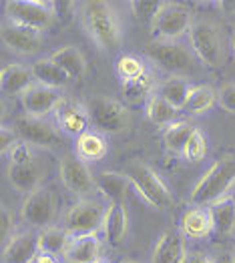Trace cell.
<instances>
[{
  "mask_svg": "<svg viewBox=\"0 0 235 263\" xmlns=\"http://www.w3.org/2000/svg\"><path fill=\"white\" fill-rule=\"evenodd\" d=\"M83 22L88 32V36L97 43L99 48L113 52L121 46L123 34H121V24L115 8L109 2L93 0L83 4Z\"/></svg>",
  "mask_w": 235,
  "mask_h": 263,
  "instance_id": "cell-1",
  "label": "cell"
},
{
  "mask_svg": "<svg viewBox=\"0 0 235 263\" xmlns=\"http://www.w3.org/2000/svg\"><path fill=\"white\" fill-rule=\"evenodd\" d=\"M235 187V157L219 159L209 167V171L201 177L191 193L193 207H207L215 201L227 197Z\"/></svg>",
  "mask_w": 235,
  "mask_h": 263,
  "instance_id": "cell-2",
  "label": "cell"
},
{
  "mask_svg": "<svg viewBox=\"0 0 235 263\" xmlns=\"http://www.w3.org/2000/svg\"><path fill=\"white\" fill-rule=\"evenodd\" d=\"M125 175L129 177L131 185L141 193V197L145 199L149 205L157 207V209H169L173 205V197L169 189H167V185L161 181V177L157 175L149 165L133 161L127 165Z\"/></svg>",
  "mask_w": 235,
  "mask_h": 263,
  "instance_id": "cell-3",
  "label": "cell"
},
{
  "mask_svg": "<svg viewBox=\"0 0 235 263\" xmlns=\"http://www.w3.org/2000/svg\"><path fill=\"white\" fill-rule=\"evenodd\" d=\"M91 125L101 133H115L125 131L129 123V112L125 109L123 103H119L117 99H111L105 95H93L88 97V101L85 103Z\"/></svg>",
  "mask_w": 235,
  "mask_h": 263,
  "instance_id": "cell-4",
  "label": "cell"
},
{
  "mask_svg": "<svg viewBox=\"0 0 235 263\" xmlns=\"http://www.w3.org/2000/svg\"><path fill=\"white\" fill-rule=\"evenodd\" d=\"M189 41L199 61L209 68H219L225 63V44L213 22L197 21L189 30Z\"/></svg>",
  "mask_w": 235,
  "mask_h": 263,
  "instance_id": "cell-5",
  "label": "cell"
},
{
  "mask_svg": "<svg viewBox=\"0 0 235 263\" xmlns=\"http://www.w3.org/2000/svg\"><path fill=\"white\" fill-rule=\"evenodd\" d=\"M4 12L10 22L30 26L34 30H46L55 24L57 4L44 0H8L4 2Z\"/></svg>",
  "mask_w": 235,
  "mask_h": 263,
  "instance_id": "cell-6",
  "label": "cell"
},
{
  "mask_svg": "<svg viewBox=\"0 0 235 263\" xmlns=\"http://www.w3.org/2000/svg\"><path fill=\"white\" fill-rule=\"evenodd\" d=\"M145 52L153 63L171 72V77H179L193 68V57L189 48L177 41H153L147 44Z\"/></svg>",
  "mask_w": 235,
  "mask_h": 263,
  "instance_id": "cell-7",
  "label": "cell"
},
{
  "mask_svg": "<svg viewBox=\"0 0 235 263\" xmlns=\"http://www.w3.org/2000/svg\"><path fill=\"white\" fill-rule=\"evenodd\" d=\"M105 215H107V209L99 201L81 199L79 203H75L70 207V211L64 217L66 231L73 237H77V235H95L103 227Z\"/></svg>",
  "mask_w": 235,
  "mask_h": 263,
  "instance_id": "cell-8",
  "label": "cell"
},
{
  "mask_svg": "<svg viewBox=\"0 0 235 263\" xmlns=\"http://www.w3.org/2000/svg\"><path fill=\"white\" fill-rule=\"evenodd\" d=\"M193 24L195 22H193V14L189 8L181 4L165 2L163 10L157 14L155 22L151 24V30L157 36V41H177L185 32L191 30Z\"/></svg>",
  "mask_w": 235,
  "mask_h": 263,
  "instance_id": "cell-9",
  "label": "cell"
},
{
  "mask_svg": "<svg viewBox=\"0 0 235 263\" xmlns=\"http://www.w3.org/2000/svg\"><path fill=\"white\" fill-rule=\"evenodd\" d=\"M59 175L64 187L77 197L86 199L97 191V179L88 171L85 161L77 155H64L59 165Z\"/></svg>",
  "mask_w": 235,
  "mask_h": 263,
  "instance_id": "cell-10",
  "label": "cell"
},
{
  "mask_svg": "<svg viewBox=\"0 0 235 263\" xmlns=\"http://www.w3.org/2000/svg\"><path fill=\"white\" fill-rule=\"evenodd\" d=\"M57 215V197L52 191L41 187L39 191L26 195L22 203V219L32 227H50V223Z\"/></svg>",
  "mask_w": 235,
  "mask_h": 263,
  "instance_id": "cell-11",
  "label": "cell"
},
{
  "mask_svg": "<svg viewBox=\"0 0 235 263\" xmlns=\"http://www.w3.org/2000/svg\"><path fill=\"white\" fill-rule=\"evenodd\" d=\"M14 129L19 133L22 143L30 145V147H43V149H50L55 145H59L61 135L59 131L44 119H37V117H28L22 115L14 121Z\"/></svg>",
  "mask_w": 235,
  "mask_h": 263,
  "instance_id": "cell-12",
  "label": "cell"
},
{
  "mask_svg": "<svg viewBox=\"0 0 235 263\" xmlns=\"http://www.w3.org/2000/svg\"><path fill=\"white\" fill-rule=\"evenodd\" d=\"M2 43L16 54H34L43 46V34L41 30L8 21L2 26Z\"/></svg>",
  "mask_w": 235,
  "mask_h": 263,
  "instance_id": "cell-13",
  "label": "cell"
},
{
  "mask_svg": "<svg viewBox=\"0 0 235 263\" xmlns=\"http://www.w3.org/2000/svg\"><path fill=\"white\" fill-rule=\"evenodd\" d=\"M22 107H24V115L28 117H37V119H44L46 115L55 112L59 109V105L63 103V97L57 88H48L44 85L34 83L21 97Z\"/></svg>",
  "mask_w": 235,
  "mask_h": 263,
  "instance_id": "cell-14",
  "label": "cell"
},
{
  "mask_svg": "<svg viewBox=\"0 0 235 263\" xmlns=\"http://www.w3.org/2000/svg\"><path fill=\"white\" fill-rule=\"evenodd\" d=\"M187 257L189 255L185 249V235L177 229H167L155 243L151 263H185Z\"/></svg>",
  "mask_w": 235,
  "mask_h": 263,
  "instance_id": "cell-15",
  "label": "cell"
},
{
  "mask_svg": "<svg viewBox=\"0 0 235 263\" xmlns=\"http://www.w3.org/2000/svg\"><path fill=\"white\" fill-rule=\"evenodd\" d=\"M39 253V233L22 231L4 245L2 263H34Z\"/></svg>",
  "mask_w": 235,
  "mask_h": 263,
  "instance_id": "cell-16",
  "label": "cell"
},
{
  "mask_svg": "<svg viewBox=\"0 0 235 263\" xmlns=\"http://www.w3.org/2000/svg\"><path fill=\"white\" fill-rule=\"evenodd\" d=\"M6 175L10 185L24 195H30L34 191L41 189V181H43V167L37 161L30 163H8Z\"/></svg>",
  "mask_w": 235,
  "mask_h": 263,
  "instance_id": "cell-17",
  "label": "cell"
},
{
  "mask_svg": "<svg viewBox=\"0 0 235 263\" xmlns=\"http://www.w3.org/2000/svg\"><path fill=\"white\" fill-rule=\"evenodd\" d=\"M55 115H57V125L61 127V131L75 135V137H81L83 133H86L91 125L85 105H79L68 99H63V103L55 110Z\"/></svg>",
  "mask_w": 235,
  "mask_h": 263,
  "instance_id": "cell-18",
  "label": "cell"
},
{
  "mask_svg": "<svg viewBox=\"0 0 235 263\" xmlns=\"http://www.w3.org/2000/svg\"><path fill=\"white\" fill-rule=\"evenodd\" d=\"M101 257V241L95 235H77L70 237L63 253L66 263H97Z\"/></svg>",
  "mask_w": 235,
  "mask_h": 263,
  "instance_id": "cell-19",
  "label": "cell"
},
{
  "mask_svg": "<svg viewBox=\"0 0 235 263\" xmlns=\"http://www.w3.org/2000/svg\"><path fill=\"white\" fill-rule=\"evenodd\" d=\"M0 83H2L4 97H22L37 81H34V74L28 66L6 65L2 68Z\"/></svg>",
  "mask_w": 235,
  "mask_h": 263,
  "instance_id": "cell-20",
  "label": "cell"
},
{
  "mask_svg": "<svg viewBox=\"0 0 235 263\" xmlns=\"http://www.w3.org/2000/svg\"><path fill=\"white\" fill-rule=\"evenodd\" d=\"M211 231H215L213 227V217L209 207H191L183 213L181 219V233L189 239H205Z\"/></svg>",
  "mask_w": 235,
  "mask_h": 263,
  "instance_id": "cell-21",
  "label": "cell"
},
{
  "mask_svg": "<svg viewBox=\"0 0 235 263\" xmlns=\"http://www.w3.org/2000/svg\"><path fill=\"white\" fill-rule=\"evenodd\" d=\"M95 179H97V189L111 201V205H125L129 185H131V181L125 173L103 171Z\"/></svg>",
  "mask_w": 235,
  "mask_h": 263,
  "instance_id": "cell-22",
  "label": "cell"
},
{
  "mask_svg": "<svg viewBox=\"0 0 235 263\" xmlns=\"http://www.w3.org/2000/svg\"><path fill=\"white\" fill-rule=\"evenodd\" d=\"M129 229V217L125 205H111L105 215L103 223V231H105V239L111 247H121L125 243Z\"/></svg>",
  "mask_w": 235,
  "mask_h": 263,
  "instance_id": "cell-23",
  "label": "cell"
},
{
  "mask_svg": "<svg viewBox=\"0 0 235 263\" xmlns=\"http://www.w3.org/2000/svg\"><path fill=\"white\" fill-rule=\"evenodd\" d=\"M50 59L63 68L70 81H81L86 74V61L77 46H63L55 50Z\"/></svg>",
  "mask_w": 235,
  "mask_h": 263,
  "instance_id": "cell-24",
  "label": "cell"
},
{
  "mask_svg": "<svg viewBox=\"0 0 235 263\" xmlns=\"http://www.w3.org/2000/svg\"><path fill=\"white\" fill-rule=\"evenodd\" d=\"M30 70H32V74H34V81H37L39 85H44V87H48V88L61 90V88L66 87L68 81H70V79L66 77V72H64L63 68L57 65L50 57L32 63Z\"/></svg>",
  "mask_w": 235,
  "mask_h": 263,
  "instance_id": "cell-25",
  "label": "cell"
},
{
  "mask_svg": "<svg viewBox=\"0 0 235 263\" xmlns=\"http://www.w3.org/2000/svg\"><path fill=\"white\" fill-rule=\"evenodd\" d=\"M211 217H213L215 231L221 237H227L235 231V197H227L215 201L213 205H209Z\"/></svg>",
  "mask_w": 235,
  "mask_h": 263,
  "instance_id": "cell-26",
  "label": "cell"
},
{
  "mask_svg": "<svg viewBox=\"0 0 235 263\" xmlns=\"http://www.w3.org/2000/svg\"><path fill=\"white\" fill-rule=\"evenodd\" d=\"M191 85L185 77H169L165 79L159 87H157V95L161 99H165L169 105H173L177 110L185 109V103L189 99V92H191Z\"/></svg>",
  "mask_w": 235,
  "mask_h": 263,
  "instance_id": "cell-27",
  "label": "cell"
},
{
  "mask_svg": "<svg viewBox=\"0 0 235 263\" xmlns=\"http://www.w3.org/2000/svg\"><path fill=\"white\" fill-rule=\"evenodd\" d=\"M75 151H77L75 155L81 157L86 163V161H101V159H105L109 149H107V141L99 133L86 131L81 137H77Z\"/></svg>",
  "mask_w": 235,
  "mask_h": 263,
  "instance_id": "cell-28",
  "label": "cell"
},
{
  "mask_svg": "<svg viewBox=\"0 0 235 263\" xmlns=\"http://www.w3.org/2000/svg\"><path fill=\"white\" fill-rule=\"evenodd\" d=\"M70 241L68 231L66 229H59V227H44L39 231V247L41 253H48V255H63L66 245Z\"/></svg>",
  "mask_w": 235,
  "mask_h": 263,
  "instance_id": "cell-29",
  "label": "cell"
},
{
  "mask_svg": "<svg viewBox=\"0 0 235 263\" xmlns=\"http://www.w3.org/2000/svg\"><path fill=\"white\" fill-rule=\"evenodd\" d=\"M177 112L179 110L169 105L165 99H161L159 95H153L147 101V117L157 127H169L173 123H177Z\"/></svg>",
  "mask_w": 235,
  "mask_h": 263,
  "instance_id": "cell-30",
  "label": "cell"
},
{
  "mask_svg": "<svg viewBox=\"0 0 235 263\" xmlns=\"http://www.w3.org/2000/svg\"><path fill=\"white\" fill-rule=\"evenodd\" d=\"M153 90H157V85L153 81L149 72L141 79H135V81H129V83H121V92L125 95L129 103L137 105V103H143V101H149L153 97Z\"/></svg>",
  "mask_w": 235,
  "mask_h": 263,
  "instance_id": "cell-31",
  "label": "cell"
},
{
  "mask_svg": "<svg viewBox=\"0 0 235 263\" xmlns=\"http://www.w3.org/2000/svg\"><path fill=\"white\" fill-rule=\"evenodd\" d=\"M193 131H195V127H193L191 123H187V121H177V123L169 125L165 135H163L167 149L173 151V153H183L187 141L191 139Z\"/></svg>",
  "mask_w": 235,
  "mask_h": 263,
  "instance_id": "cell-32",
  "label": "cell"
},
{
  "mask_svg": "<svg viewBox=\"0 0 235 263\" xmlns=\"http://www.w3.org/2000/svg\"><path fill=\"white\" fill-rule=\"evenodd\" d=\"M215 99H217V92L209 85H197V87L191 88L183 110H187L191 115H201V112H205V110L213 107Z\"/></svg>",
  "mask_w": 235,
  "mask_h": 263,
  "instance_id": "cell-33",
  "label": "cell"
},
{
  "mask_svg": "<svg viewBox=\"0 0 235 263\" xmlns=\"http://www.w3.org/2000/svg\"><path fill=\"white\" fill-rule=\"evenodd\" d=\"M117 74L121 79V83H129V81H135V79H141L147 74V68L145 63L135 57V54H125L117 61Z\"/></svg>",
  "mask_w": 235,
  "mask_h": 263,
  "instance_id": "cell-34",
  "label": "cell"
},
{
  "mask_svg": "<svg viewBox=\"0 0 235 263\" xmlns=\"http://www.w3.org/2000/svg\"><path fill=\"white\" fill-rule=\"evenodd\" d=\"M181 155H183L187 161H191V163L203 161L205 155H207V139H205V135L199 131V129H195L191 135V139L187 141V145H185V149H183Z\"/></svg>",
  "mask_w": 235,
  "mask_h": 263,
  "instance_id": "cell-35",
  "label": "cell"
},
{
  "mask_svg": "<svg viewBox=\"0 0 235 263\" xmlns=\"http://www.w3.org/2000/svg\"><path fill=\"white\" fill-rule=\"evenodd\" d=\"M129 6H131L133 14H135L139 21L147 22L151 26V24L155 22V18H157V14L163 10L165 2H131Z\"/></svg>",
  "mask_w": 235,
  "mask_h": 263,
  "instance_id": "cell-36",
  "label": "cell"
},
{
  "mask_svg": "<svg viewBox=\"0 0 235 263\" xmlns=\"http://www.w3.org/2000/svg\"><path fill=\"white\" fill-rule=\"evenodd\" d=\"M217 103L227 112H235V83H229L217 90Z\"/></svg>",
  "mask_w": 235,
  "mask_h": 263,
  "instance_id": "cell-37",
  "label": "cell"
},
{
  "mask_svg": "<svg viewBox=\"0 0 235 263\" xmlns=\"http://www.w3.org/2000/svg\"><path fill=\"white\" fill-rule=\"evenodd\" d=\"M30 161H37L34 153H32V147L22 143V141L19 145H14L8 153V163H30Z\"/></svg>",
  "mask_w": 235,
  "mask_h": 263,
  "instance_id": "cell-38",
  "label": "cell"
},
{
  "mask_svg": "<svg viewBox=\"0 0 235 263\" xmlns=\"http://www.w3.org/2000/svg\"><path fill=\"white\" fill-rule=\"evenodd\" d=\"M0 221H2V225H0V237H2V243L6 245V243L14 237V235H12V233H14V227H16V223H14V215H12L6 207H2Z\"/></svg>",
  "mask_w": 235,
  "mask_h": 263,
  "instance_id": "cell-39",
  "label": "cell"
},
{
  "mask_svg": "<svg viewBox=\"0 0 235 263\" xmlns=\"http://www.w3.org/2000/svg\"><path fill=\"white\" fill-rule=\"evenodd\" d=\"M19 143H21V137H19L14 127H2V131H0V149H2V153H10V149L14 145H19Z\"/></svg>",
  "mask_w": 235,
  "mask_h": 263,
  "instance_id": "cell-40",
  "label": "cell"
},
{
  "mask_svg": "<svg viewBox=\"0 0 235 263\" xmlns=\"http://www.w3.org/2000/svg\"><path fill=\"white\" fill-rule=\"evenodd\" d=\"M185 263H213V259H209V257L203 255V253H191Z\"/></svg>",
  "mask_w": 235,
  "mask_h": 263,
  "instance_id": "cell-41",
  "label": "cell"
},
{
  "mask_svg": "<svg viewBox=\"0 0 235 263\" xmlns=\"http://www.w3.org/2000/svg\"><path fill=\"white\" fill-rule=\"evenodd\" d=\"M213 263H235V255L233 253H219L217 257L213 259Z\"/></svg>",
  "mask_w": 235,
  "mask_h": 263,
  "instance_id": "cell-42",
  "label": "cell"
},
{
  "mask_svg": "<svg viewBox=\"0 0 235 263\" xmlns=\"http://www.w3.org/2000/svg\"><path fill=\"white\" fill-rule=\"evenodd\" d=\"M34 263H59V259L55 255H48V253H39V257L34 259Z\"/></svg>",
  "mask_w": 235,
  "mask_h": 263,
  "instance_id": "cell-43",
  "label": "cell"
},
{
  "mask_svg": "<svg viewBox=\"0 0 235 263\" xmlns=\"http://www.w3.org/2000/svg\"><path fill=\"white\" fill-rule=\"evenodd\" d=\"M219 8L225 10L227 14H235V2H219Z\"/></svg>",
  "mask_w": 235,
  "mask_h": 263,
  "instance_id": "cell-44",
  "label": "cell"
},
{
  "mask_svg": "<svg viewBox=\"0 0 235 263\" xmlns=\"http://www.w3.org/2000/svg\"><path fill=\"white\" fill-rule=\"evenodd\" d=\"M231 46H233V52H235V36H233V41H231Z\"/></svg>",
  "mask_w": 235,
  "mask_h": 263,
  "instance_id": "cell-45",
  "label": "cell"
},
{
  "mask_svg": "<svg viewBox=\"0 0 235 263\" xmlns=\"http://www.w3.org/2000/svg\"><path fill=\"white\" fill-rule=\"evenodd\" d=\"M121 263H137V261H121Z\"/></svg>",
  "mask_w": 235,
  "mask_h": 263,
  "instance_id": "cell-46",
  "label": "cell"
},
{
  "mask_svg": "<svg viewBox=\"0 0 235 263\" xmlns=\"http://www.w3.org/2000/svg\"><path fill=\"white\" fill-rule=\"evenodd\" d=\"M97 263H103V261H97Z\"/></svg>",
  "mask_w": 235,
  "mask_h": 263,
  "instance_id": "cell-47",
  "label": "cell"
}]
</instances>
